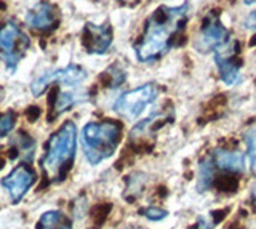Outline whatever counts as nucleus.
Wrapping results in <instances>:
<instances>
[{"mask_svg":"<svg viewBox=\"0 0 256 229\" xmlns=\"http://www.w3.org/2000/svg\"><path fill=\"white\" fill-rule=\"evenodd\" d=\"M14 122H16V116L12 110H8L5 114H0V138L6 136L13 130Z\"/></svg>","mask_w":256,"mask_h":229,"instance_id":"obj_16","label":"nucleus"},{"mask_svg":"<svg viewBox=\"0 0 256 229\" xmlns=\"http://www.w3.org/2000/svg\"><path fill=\"white\" fill-rule=\"evenodd\" d=\"M36 181H37L36 172L32 170L29 165L21 164V165H16L6 176L0 180V184L10 192L12 202L18 204V202H21L22 197L26 196L29 189L36 184Z\"/></svg>","mask_w":256,"mask_h":229,"instance_id":"obj_7","label":"nucleus"},{"mask_svg":"<svg viewBox=\"0 0 256 229\" xmlns=\"http://www.w3.org/2000/svg\"><path fill=\"white\" fill-rule=\"evenodd\" d=\"M245 26L248 29H254L256 30V12H252L248 14V18L245 20Z\"/></svg>","mask_w":256,"mask_h":229,"instance_id":"obj_18","label":"nucleus"},{"mask_svg":"<svg viewBox=\"0 0 256 229\" xmlns=\"http://www.w3.org/2000/svg\"><path fill=\"white\" fill-rule=\"evenodd\" d=\"M26 22L37 30H50L58 22V10L48 2H38L26 14Z\"/></svg>","mask_w":256,"mask_h":229,"instance_id":"obj_11","label":"nucleus"},{"mask_svg":"<svg viewBox=\"0 0 256 229\" xmlns=\"http://www.w3.org/2000/svg\"><path fill=\"white\" fill-rule=\"evenodd\" d=\"M212 164L216 167L232 173H242L245 170V156L240 151H226V149H216L212 156Z\"/></svg>","mask_w":256,"mask_h":229,"instance_id":"obj_12","label":"nucleus"},{"mask_svg":"<svg viewBox=\"0 0 256 229\" xmlns=\"http://www.w3.org/2000/svg\"><path fill=\"white\" fill-rule=\"evenodd\" d=\"M141 213L148 220H152V221H158V220H164L168 213L162 208H157V207H149V208H144L141 210Z\"/></svg>","mask_w":256,"mask_h":229,"instance_id":"obj_17","label":"nucleus"},{"mask_svg":"<svg viewBox=\"0 0 256 229\" xmlns=\"http://www.w3.org/2000/svg\"><path fill=\"white\" fill-rule=\"evenodd\" d=\"M85 98H86V93H80V92H60L58 98H56V102H54V112L61 114L66 109L74 106L76 102L82 101Z\"/></svg>","mask_w":256,"mask_h":229,"instance_id":"obj_14","label":"nucleus"},{"mask_svg":"<svg viewBox=\"0 0 256 229\" xmlns=\"http://www.w3.org/2000/svg\"><path fill=\"white\" fill-rule=\"evenodd\" d=\"M244 2H245L246 5H252V4H256V0H244Z\"/></svg>","mask_w":256,"mask_h":229,"instance_id":"obj_20","label":"nucleus"},{"mask_svg":"<svg viewBox=\"0 0 256 229\" xmlns=\"http://www.w3.org/2000/svg\"><path fill=\"white\" fill-rule=\"evenodd\" d=\"M85 78H86V72L82 68L70 64L66 68H60V69H53V70L44 72L30 84V92L34 96H40L53 82H60L64 85H78L80 82H84Z\"/></svg>","mask_w":256,"mask_h":229,"instance_id":"obj_6","label":"nucleus"},{"mask_svg":"<svg viewBox=\"0 0 256 229\" xmlns=\"http://www.w3.org/2000/svg\"><path fill=\"white\" fill-rule=\"evenodd\" d=\"M228 36H229L228 29L221 24L220 18L216 14H210L204 21V26L200 29V45H202V50L214 52L218 46L229 40Z\"/></svg>","mask_w":256,"mask_h":229,"instance_id":"obj_10","label":"nucleus"},{"mask_svg":"<svg viewBox=\"0 0 256 229\" xmlns=\"http://www.w3.org/2000/svg\"><path fill=\"white\" fill-rule=\"evenodd\" d=\"M29 46V37L16 22L8 21L0 28V61H4L8 69H16Z\"/></svg>","mask_w":256,"mask_h":229,"instance_id":"obj_4","label":"nucleus"},{"mask_svg":"<svg viewBox=\"0 0 256 229\" xmlns=\"http://www.w3.org/2000/svg\"><path fill=\"white\" fill-rule=\"evenodd\" d=\"M82 44L88 53L102 54L112 44V30L108 24H93L86 22L82 30Z\"/></svg>","mask_w":256,"mask_h":229,"instance_id":"obj_9","label":"nucleus"},{"mask_svg":"<svg viewBox=\"0 0 256 229\" xmlns=\"http://www.w3.org/2000/svg\"><path fill=\"white\" fill-rule=\"evenodd\" d=\"M198 189L200 191H205V189L210 186L212 183V176H213V170H212V160L205 159L200 162V168H198Z\"/></svg>","mask_w":256,"mask_h":229,"instance_id":"obj_15","label":"nucleus"},{"mask_svg":"<svg viewBox=\"0 0 256 229\" xmlns=\"http://www.w3.org/2000/svg\"><path fill=\"white\" fill-rule=\"evenodd\" d=\"M237 44L228 40L214 50V61L220 69L221 80L226 85H232L238 78V62L236 61Z\"/></svg>","mask_w":256,"mask_h":229,"instance_id":"obj_8","label":"nucleus"},{"mask_svg":"<svg viewBox=\"0 0 256 229\" xmlns=\"http://www.w3.org/2000/svg\"><path fill=\"white\" fill-rule=\"evenodd\" d=\"M157 94L158 86L156 84H144L138 88L120 94L114 104V110L125 119H134L157 98Z\"/></svg>","mask_w":256,"mask_h":229,"instance_id":"obj_5","label":"nucleus"},{"mask_svg":"<svg viewBox=\"0 0 256 229\" xmlns=\"http://www.w3.org/2000/svg\"><path fill=\"white\" fill-rule=\"evenodd\" d=\"M77 151V127L74 122H64L48 140L46 151L40 165L52 181L62 180L69 172Z\"/></svg>","mask_w":256,"mask_h":229,"instance_id":"obj_2","label":"nucleus"},{"mask_svg":"<svg viewBox=\"0 0 256 229\" xmlns=\"http://www.w3.org/2000/svg\"><path fill=\"white\" fill-rule=\"evenodd\" d=\"M36 229H72V223L60 210H50L40 216Z\"/></svg>","mask_w":256,"mask_h":229,"instance_id":"obj_13","label":"nucleus"},{"mask_svg":"<svg viewBox=\"0 0 256 229\" xmlns=\"http://www.w3.org/2000/svg\"><path fill=\"white\" fill-rule=\"evenodd\" d=\"M189 16V5L160 6L146 21L141 40L134 45L136 58L141 62L158 60L172 48Z\"/></svg>","mask_w":256,"mask_h":229,"instance_id":"obj_1","label":"nucleus"},{"mask_svg":"<svg viewBox=\"0 0 256 229\" xmlns=\"http://www.w3.org/2000/svg\"><path fill=\"white\" fill-rule=\"evenodd\" d=\"M122 138V125L116 120L88 122L80 136L84 154L92 165H98L116 152Z\"/></svg>","mask_w":256,"mask_h":229,"instance_id":"obj_3","label":"nucleus"},{"mask_svg":"<svg viewBox=\"0 0 256 229\" xmlns=\"http://www.w3.org/2000/svg\"><path fill=\"white\" fill-rule=\"evenodd\" d=\"M190 229H212V226L208 224L204 218H198V220H197V223H196L194 226H192Z\"/></svg>","mask_w":256,"mask_h":229,"instance_id":"obj_19","label":"nucleus"}]
</instances>
